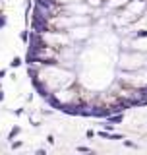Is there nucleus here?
<instances>
[{
	"instance_id": "nucleus-6",
	"label": "nucleus",
	"mask_w": 147,
	"mask_h": 155,
	"mask_svg": "<svg viewBox=\"0 0 147 155\" xmlns=\"http://www.w3.org/2000/svg\"><path fill=\"white\" fill-rule=\"evenodd\" d=\"M101 128H103V130H109V132H112V130H116V124H112V122H109V120H103Z\"/></svg>"
},
{
	"instance_id": "nucleus-4",
	"label": "nucleus",
	"mask_w": 147,
	"mask_h": 155,
	"mask_svg": "<svg viewBox=\"0 0 147 155\" xmlns=\"http://www.w3.org/2000/svg\"><path fill=\"white\" fill-rule=\"evenodd\" d=\"M23 147V140H12V142H10V149H12V151H18V149H21Z\"/></svg>"
},
{
	"instance_id": "nucleus-17",
	"label": "nucleus",
	"mask_w": 147,
	"mask_h": 155,
	"mask_svg": "<svg viewBox=\"0 0 147 155\" xmlns=\"http://www.w3.org/2000/svg\"><path fill=\"white\" fill-rule=\"evenodd\" d=\"M4 2H6V0H0V4H4Z\"/></svg>"
},
{
	"instance_id": "nucleus-1",
	"label": "nucleus",
	"mask_w": 147,
	"mask_h": 155,
	"mask_svg": "<svg viewBox=\"0 0 147 155\" xmlns=\"http://www.w3.org/2000/svg\"><path fill=\"white\" fill-rule=\"evenodd\" d=\"M23 130H21V126H18V124H14L12 128H10V132H8V136H6V140L8 142H12V140H16L19 134H21Z\"/></svg>"
},
{
	"instance_id": "nucleus-7",
	"label": "nucleus",
	"mask_w": 147,
	"mask_h": 155,
	"mask_svg": "<svg viewBox=\"0 0 147 155\" xmlns=\"http://www.w3.org/2000/svg\"><path fill=\"white\" fill-rule=\"evenodd\" d=\"M76 151H80V153H95V149H91L89 145H77Z\"/></svg>"
},
{
	"instance_id": "nucleus-11",
	"label": "nucleus",
	"mask_w": 147,
	"mask_h": 155,
	"mask_svg": "<svg viewBox=\"0 0 147 155\" xmlns=\"http://www.w3.org/2000/svg\"><path fill=\"white\" fill-rule=\"evenodd\" d=\"M54 142H56V140H54V136H52V134H48V136H47V143H48V145H54Z\"/></svg>"
},
{
	"instance_id": "nucleus-13",
	"label": "nucleus",
	"mask_w": 147,
	"mask_h": 155,
	"mask_svg": "<svg viewBox=\"0 0 147 155\" xmlns=\"http://www.w3.org/2000/svg\"><path fill=\"white\" fill-rule=\"evenodd\" d=\"M60 6H66V4H70V2H76V0H56Z\"/></svg>"
},
{
	"instance_id": "nucleus-5",
	"label": "nucleus",
	"mask_w": 147,
	"mask_h": 155,
	"mask_svg": "<svg viewBox=\"0 0 147 155\" xmlns=\"http://www.w3.org/2000/svg\"><path fill=\"white\" fill-rule=\"evenodd\" d=\"M6 27H8V16L4 12H0V31L6 29Z\"/></svg>"
},
{
	"instance_id": "nucleus-8",
	"label": "nucleus",
	"mask_w": 147,
	"mask_h": 155,
	"mask_svg": "<svg viewBox=\"0 0 147 155\" xmlns=\"http://www.w3.org/2000/svg\"><path fill=\"white\" fill-rule=\"evenodd\" d=\"M124 145H126V147H130V149H139V143L132 142V140H126V138H124Z\"/></svg>"
},
{
	"instance_id": "nucleus-3",
	"label": "nucleus",
	"mask_w": 147,
	"mask_h": 155,
	"mask_svg": "<svg viewBox=\"0 0 147 155\" xmlns=\"http://www.w3.org/2000/svg\"><path fill=\"white\" fill-rule=\"evenodd\" d=\"M29 31H31L29 27H25V29H21V31H19V41H21L23 45H27V41H29Z\"/></svg>"
},
{
	"instance_id": "nucleus-16",
	"label": "nucleus",
	"mask_w": 147,
	"mask_h": 155,
	"mask_svg": "<svg viewBox=\"0 0 147 155\" xmlns=\"http://www.w3.org/2000/svg\"><path fill=\"white\" fill-rule=\"evenodd\" d=\"M0 89H2V80H0Z\"/></svg>"
},
{
	"instance_id": "nucleus-9",
	"label": "nucleus",
	"mask_w": 147,
	"mask_h": 155,
	"mask_svg": "<svg viewBox=\"0 0 147 155\" xmlns=\"http://www.w3.org/2000/svg\"><path fill=\"white\" fill-rule=\"evenodd\" d=\"M14 114H16V116H23V114H25V109H23V107H18V109L14 110Z\"/></svg>"
},
{
	"instance_id": "nucleus-12",
	"label": "nucleus",
	"mask_w": 147,
	"mask_h": 155,
	"mask_svg": "<svg viewBox=\"0 0 147 155\" xmlns=\"http://www.w3.org/2000/svg\"><path fill=\"white\" fill-rule=\"evenodd\" d=\"M4 101H6V91H4V89H0V105H2Z\"/></svg>"
},
{
	"instance_id": "nucleus-18",
	"label": "nucleus",
	"mask_w": 147,
	"mask_h": 155,
	"mask_svg": "<svg viewBox=\"0 0 147 155\" xmlns=\"http://www.w3.org/2000/svg\"><path fill=\"white\" fill-rule=\"evenodd\" d=\"M103 2H105V6H106V2H109V0H103Z\"/></svg>"
},
{
	"instance_id": "nucleus-2",
	"label": "nucleus",
	"mask_w": 147,
	"mask_h": 155,
	"mask_svg": "<svg viewBox=\"0 0 147 155\" xmlns=\"http://www.w3.org/2000/svg\"><path fill=\"white\" fill-rule=\"evenodd\" d=\"M23 64H25V60H23L21 56H14L12 62H10V68H12V70H18V68H21Z\"/></svg>"
},
{
	"instance_id": "nucleus-10",
	"label": "nucleus",
	"mask_w": 147,
	"mask_h": 155,
	"mask_svg": "<svg viewBox=\"0 0 147 155\" xmlns=\"http://www.w3.org/2000/svg\"><path fill=\"white\" fill-rule=\"evenodd\" d=\"M85 138H89V140H93V138H97L95 130H85Z\"/></svg>"
},
{
	"instance_id": "nucleus-15",
	"label": "nucleus",
	"mask_w": 147,
	"mask_h": 155,
	"mask_svg": "<svg viewBox=\"0 0 147 155\" xmlns=\"http://www.w3.org/2000/svg\"><path fill=\"white\" fill-rule=\"evenodd\" d=\"M35 153H37V155H47V149H45V147H39Z\"/></svg>"
},
{
	"instance_id": "nucleus-14",
	"label": "nucleus",
	"mask_w": 147,
	"mask_h": 155,
	"mask_svg": "<svg viewBox=\"0 0 147 155\" xmlns=\"http://www.w3.org/2000/svg\"><path fill=\"white\" fill-rule=\"evenodd\" d=\"M6 76H8V70H6V68H2V70H0V80H4Z\"/></svg>"
}]
</instances>
